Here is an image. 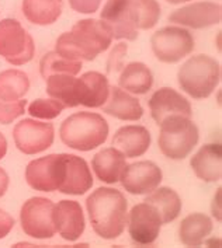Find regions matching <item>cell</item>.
Listing matches in <instances>:
<instances>
[{
    "instance_id": "9a60e30c",
    "label": "cell",
    "mask_w": 222,
    "mask_h": 248,
    "mask_svg": "<svg viewBox=\"0 0 222 248\" xmlns=\"http://www.w3.org/2000/svg\"><path fill=\"white\" fill-rule=\"evenodd\" d=\"M53 224L59 235L69 241L75 243L85 233L86 220L83 209L76 201H61L53 206Z\"/></svg>"
},
{
    "instance_id": "f35d334b",
    "label": "cell",
    "mask_w": 222,
    "mask_h": 248,
    "mask_svg": "<svg viewBox=\"0 0 222 248\" xmlns=\"http://www.w3.org/2000/svg\"><path fill=\"white\" fill-rule=\"evenodd\" d=\"M170 4H180V3H186V1H190V0H166Z\"/></svg>"
},
{
    "instance_id": "ffe728a7",
    "label": "cell",
    "mask_w": 222,
    "mask_h": 248,
    "mask_svg": "<svg viewBox=\"0 0 222 248\" xmlns=\"http://www.w3.org/2000/svg\"><path fill=\"white\" fill-rule=\"evenodd\" d=\"M102 109L105 114L121 121H139L144 115V108L139 100L117 86L110 87L108 98Z\"/></svg>"
},
{
    "instance_id": "44dd1931",
    "label": "cell",
    "mask_w": 222,
    "mask_h": 248,
    "mask_svg": "<svg viewBox=\"0 0 222 248\" xmlns=\"http://www.w3.org/2000/svg\"><path fill=\"white\" fill-rule=\"evenodd\" d=\"M127 157L116 147H107L94 155L92 167L96 177L105 184H116L120 181L122 170L127 166Z\"/></svg>"
},
{
    "instance_id": "83f0119b",
    "label": "cell",
    "mask_w": 222,
    "mask_h": 248,
    "mask_svg": "<svg viewBox=\"0 0 222 248\" xmlns=\"http://www.w3.org/2000/svg\"><path fill=\"white\" fill-rule=\"evenodd\" d=\"M30 89V80L24 72L10 69L0 73V98L12 103L21 100Z\"/></svg>"
},
{
    "instance_id": "30bf717a",
    "label": "cell",
    "mask_w": 222,
    "mask_h": 248,
    "mask_svg": "<svg viewBox=\"0 0 222 248\" xmlns=\"http://www.w3.org/2000/svg\"><path fill=\"white\" fill-rule=\"evenodd\" d=\"M14 143L24 155H37L53 143V125L34 119L20 121L13 131Z\"/></svg>"
},
{
    "instance_id": "603a6c76",
    "label": "cell",
    "mask_w": 222,
    "mask_h": 248,
    "mask_svg": "<svg viewBox=\"0 0 222 248\" xmlns=\"http://www.w3.org/2000/svg\"><path fill=\"white\" fill-rule=\"evenodd\" d=\"M45 81L47 94L61 101L65 108L80 105V78L66 73H58L50 76Z\"/></svg>"
},
{
    "instance_id": "7402d4cb",
    "label": "cell",
    "mask_w": 222,
    "mask_h": 248,
    "mask_svg": "<svg viewBox=\"0 0 222 248\" xmlns=\"http://www.w3.org/2000/svg\"><path fill=\"white\" fill-rule=\"evenodd\" d=\"M110 94L108 78L99 72H87L80 76V105L102 108Z\"/></svg>"
},
{
    "instance_id": "9c48e42d",
    "label": "cell",
    "mask_w": 222,
    "mask_h": 248,
    "mask_svg": "<svg viewBox=\"0 0 222 248\" xmlns=\"http://www.w3.org/2000/svg\"><path fill=\"white\" fill-rule=\"evenodd\" d=\"M65 153L48 155L28 163L26 169L27 184L41 192L58 191L64 177Z\"/></svg>"
},
{
    "instance_id": "4316f807",
    "label": "cell",
    "mask_w": 222,
    "mask_h": 248,
    "mask_svg": "<svg viewBox=\"0 0 222 248\" xmlns=\"http://www.w3.org/2000/svg\"><path fill=\"white\" fill-rule=\"evenodd\" d=\"M62 0H23L26 18L37 26H50L62 14Z\"/></svg>"
},
{
    "instance_id": "4fadbf2b",
    "label": "cell",
    "mask_w": 222,
    "mask_h": 248,
    "mask_svg": "<svg viewBox=\"0 0 222 248\" xmlns=\"http://www.w3.org/2000/svg\"><path fill=\"white\" fill-rule=\"evenodd\" d=\"M221 4L214 1H197L183 6L169 14V21L193 30H203L221 23Z\"/></svg>"
},
{
    "instance_id": "277c9868",
    "label": "cell",
    "mask_w": 222,
    "mask_h": 248,
    "mask_svg": "<svg viewBox=\"0 0 222 248\" xmlns=\"http://www.w3.org/2000/svg\"><path fill=\"white\" fill-rule=\"evenodd\" d=\"M177 81L184 93L196 100H204L221 81V66L209 55H194L177 72Z\"/></svg>"
},
{
    "instance_id": "7a4b0ae2",
    "label": "cell",
    "mask_w": 222,
    "mask_h": 248,
    "mask_svg": "<svg viewBox=\"0 0 222 248\" xmlns=\"http://www.w3.org/2000/svg\"><path fill=\"white\" fill-rule=\"evenodd\" d=\"M86 209L94 233L104 240H116L122 234L128 202L124 194L114 188H97L86 199Z\"/></svg>"
},
{
    "instance_id": "5b68a950",
    "label": "cell",
    "mask_w": 222,
    "mask_h": 248,
    "mask_svg": "<svg viewBox=\"0 0 222 248\" xmlns=\"http://www.w3.org/2000/svg\"><path fill=\"white\" fill-rule=\"evenodd\" d=\"M157 144L162 155L170 160H183L200 140L198 126L191 118L170 117L160 125Z\"/></svg>"
},
{
    "instance_id": "d6a6232c",
    "label": "cell",
    "mask_w": 222,
    "mask_h": 248,
    "mask_svg": "<svg viewBox=\"0 0 222 248\" xmlns=\"http://www.w3.org/2000/svg\"><path fill=\"white\" fill-rule=\"evenodd\" d=\"M127 51H128L127 44H118L114 46V49L111 51L110 56H108V62H107V73L110 76H114L118 72L122 70Z\"/></svg>"
},
{
    "instance_id": "2e32d148",
    "label": "cell",
    "mask_w": 222,
    "mask_h": 248,
    "mask_svg": "<svg viewBox=\"0 0 222 248\" xmlns=\"http://www.w3.org/2000/svg\"><path fill=\"white\" fill-rule=\"evenodd\" d=\"M100 17L108 26L113 39L135 41L138 38V30L131 18L128 0H107Z\"/></svg>"
},
{
    "instance_id": "484cf974",
    "label": "cell",
    "mask_w": 222,
    "mask_h": 248,
    "mask_svg": "<svg viewBox=\"0 0 222 248\" xmlns=\"http://www.w3.org/2000/svg\"><path fill=\"white\" fill-rule=\"evenodd\" d=\"M144 202L152 205L160 216L162 224H168L179 217L183 202L179 194L169 186H162L154 189L145 198Z\"/></svg>"
},
{
    "instance_id": "e575fe53",
    "label": "cell",
    "mask_w": 222,
    "mask_h": 248,
    "mask_svg": "<svg viewBox=\"0 0 222 248\" xmlns=\"http://www.w3.org/2000/svg\"><path fill=\"white\" fill-rule=\"evenodd\" d=\"M14 227V219L4 210L0 209V240L12 232Z\"/></svg>"
},
{
    "instance_id": "52a82bcc",
    "label": "cell",
    "mask_w": 222,
    "mask_h": 248,
    "mask_svg": "<svg viewBox=\"0 0 222 248\" xmlns=\"http://www.w3.org/2000/svg\"><path fill=\"white\" fill-rule=\"evenodd\" d=\"M35 53L34 39L21 24L6 18L0 21V56L14 66L28 63Z\"/></svg>"
},
{
    "instance_id": "8fae6325",
    "label": "cell",
    "mask_w": 222,
    "mask_h": 248,
    "mask_svg": "<svg viewBox=\"0 0 222 248\" xmlns=\"http://www.w3.org/2000/svg\"><path fill=\"white\" fill-rule=\"evenodd\" d=\"M131 240L138 246H151L157 240L162 220L156 209L149 203L135 205L127 217Z\"/></svg>"
},
{
    "instance_id": "d590c367",
    "label": "cell",
    "mask_w": 222,
    "mask_h": 248,
    "mask_svg": "<svg viewBox=\"0 0 222 248\" xmlns=\"http://www.w3.org/2000/svg\"><path fill=\"white\" fill-rule=\"evenodd\" d=\"M211 212H212V216L221 222V188L217 189V194L214 195L212 199V205H211Z\"/></svg>"
},
{
    "instance_id": "8992f818",
    "label": "cell",
    "mask_w": 222,
    "mask_h": 248,
    "mask_svg": "<svg viewBox=\"0 0 222 248\" xmlns=\"http://www.w3.org/2000/svg\"><path fill=\"white\" fill-rule=\"evenodd\" d=\"M193 34L183 27L168 26L157 30L151 37V48L157 61L177 63L194 51Z\"/></svg>"
},
{
    "instance_id": "ba28073f",
    "label": "cell",
    "mask_w": 222,
    "mask_h": 248,
    "mask_svg": "<svg viewBox=\"0 0 222 248\" xmlns=\"http://www.w3.org/2000/svg\"><path fill=\"white\" fill-rule=\"evenodd\" d=\"M53 203L47 198H30L20 210L21 229L27 235L37 240L52 238L56 230L53 224Z\"/></svg>"
},
{
    "instance_id": "1f68e13d",
    "label": "cell",
    "mask_w": 222,
    "mask_h": 248,
    "mask_svg": "<svg viewBox=\"0 0 222 248\" xmlns=\"http://www.w3.org/2000/svg\"><path fill=\"white\" fill-rule=\"evenodd\" d=\"M26 100H17V101L7 103L0 98V124L9 125L16 118L21 117L26 111Z\"/></svg>"
},
{
    "instance_id": "f1b7e54d",
    "label": "cell",
    "mask_w": 222,
    "mask_h": 248,
    "mask_svg": "<svg viewBox=\"0 0 222 248\" xmlns=\"http://www.w3.org/2000/svg\"><path fill=\"white\" fill-rule=\"evenodd\" d=\"M128 6L137 30H151L159 23L162 9L157 0H128Z\"/></svg>"
},
{
    "instance_id": "e0dca14e",
    "label": "cell",
    "mask_w": 222,
    "mask_h": 248,
    "mask_svg": "<svg viewBox=\"0 0 222 248\" xmlns=\"http://www.w3.org/2000/svg\"><path fill=\"white\" fill-rule=\"evenodd\" d=\"M93 186L92 171L85 158L66 155L64 158V177L58 191L65 195H83Z\"/></svg>"
},
{
    "instance_id": "d6986e66",
    "label": "cell",
    "mask_w": 222,
    "mask_h": 248,
    "mask_svg": "<svg viewBox=\"0 0 222 248\" xmlns=\"http://www.w3.org/2000/svg\"><path fill=\"white\" fill-rule=\"evenodd\" d=\"M190 166L204 183H217L222 175V147L220 143L204 144L190 160Z\"/></svg>"
},
{
    "instance_id": "7c38bea8",
    "label": "cell",
    "mask_w": 222,
    "mask_h": 248,
    "mask_svg": "<svg viewBox=\"0 0 222 248\" xmlns=\"http://www.w3.org/2000/svg\"><path fill=\"white\" fill-rule=\"evenodd\" d=\"M163 174L156 163L144 160L127 164L120 177L122 188L131 195H148L162 183Z\"/></svg>"
},
{
    "instance_id": "ac0fdd59",
    "label": "cell",
    "mask_w": 222,
    "mask_h": 248,
    "mask_svg": "<svg viewBox=\"0 0 222 248\" xmlns=\"http://www.w3.org/2000/svg\"><path fill=\"white\" fill-rule=\"evenodd\" d=\"M152 142L151 132L141 125H127L120 128L114 136L111 144L128 158L144 156L149 150Z\"/></svg>"
},
{
    "instance_id": "d4e9b609",
    "label": "cell",
    "mask_w": 222,
    "mask_h": 248,
    "mask_svg": "<svg viewBox=\"0 0 222 248\" xmlns=\"http://www.w3.org/2000/svg\"><path fill=\"white\" fill-rule=\"evenodd\" d=\"M154 86V75L151 69L142 62H131L122 67L120 78H118V87L127 93L142 95L146 94Z\"/></svg>"
},
{
    "instance_id": "5bb4252c",
    "label": "cell",
    "mask_w": 222,
    "mask_h": 248,
    "mask_svg": "<svg viewBox=\"0 0 222 248\" xmlns=\"http://www.w3.org/2000/svg\"><path fill=\"white\" fill-rule=\"evenodd\" d=\"M151 115L157 125L170 117L191 118L193 109L190 101L171 87H162L149 98Z\"/></svg>"
},
{
    "instance_id": "f546056e",
    "label": "cell",
    "mask_w": 222,
    "mask_h": 248,
    "mask_svg": "<svg viewBox=\"0 0 222 248\" xmlns=\"http://www.w3.org/2000/svg\"><path fill=\"white\" fill-rule=\"evenodd\" d=\"M82 69V62L79 61H69L56 52L45 53L39 61V73L44 80L58 73L66 75H78Z\"/></svg>"
},
{
    "instance_id": "6da1fadb",
    "label": "cell",
    "mask_w": 222,
    "mask_h": 248,
    "mask_svg": "<svg viewBox=\"0 0 222 248\" xmlns=\"http://www.w3.org/2000/svg\"><path fill=\"white\" fill-rule=\"evenodd\" d=\"M111 42L113 34L103 20L85 18L58 38L55 52L69 61H94Z\"/></svg>"
},
{
    "instance_id": "8d00e7d4",
    "label": "cell",
    "mask_w": 222,
    "mask_h": 248,
    "mask_svg": "<svg viewBox=\"0 0 222 248\" xmlns=\"http://www.w3.org/2000/svg\"><path fill=\"white\" fill-rule=\"evenodd\" d=\"M7 188H9V175L3 169H0V198L6 194Z\"/></svg>"
},
{
    "instance_id": "836d02e7",
    "label": "cell",
    "mask_w": 222,
    "mask_h": 248,
    "mask_svg": "<svg viewBox=\"0 0 222 248\" xmlns=\"http://www.w3.org/2000/svg\"><path fill=\"white\" fill-rule=\"evenodd\" d=\"M103 0H69V6L82 14H93L99 10Z\"/></svg>"
},
{
    "instance_id": "4dcf8cb0",
    "label": "cell",
    "mask_w": 222,
    "mask_h": 248,
    "mask_svg": "<svg viewBox=\"0 0 222 248\" xmlns=\"http://www.w3.org/2000/svg\"><path fill=\"white\" fill-rule=\"evenodd\" d=\"M65 105L55 98H38L28 105V114L38 119H55L62 114Z\"/></svg>"
},
{
    "instance_id": "74e56055",
    "label": "cell",
    "mask_w": 222,
    "mask_h": 248,
    "mask_svg": "<svg viewBox=\"0 0 222 248\" xmlns=\"http://www.w3.org/2000/svg\"><path fill=\"white\" fill-rule=\"evenodd\" d=\"M6 152H7V142H6V138L0 133V158L4 157Z\"/></svg>"
},
{
    "instance_id": "3957f363",
    "label": "cell",
    "mask_w": 222,
    "mask_h": 248,
    "mask_svg": "<svg viewBox=\"0 0 222 248\" xmlns=\"http://www.w3.org/2000/svg\"><path fill=\"white\" fill-rule=\"evenodd\" d=\"M108 124L100 114L82 111L68 117L59 128L62 143L79 152H90L108 138Z\"/></svg>"
},
{
    "instance_id": "cb8c5ba5",
    "label": "cell",
    "mask_w": 222,
    "mask_h": 248,
    "mask_svg": "<svg viewBox=\"0 0 222 248\" xmlns=\"http://www.w3.org/2000/svg\"><path fill=\"white\" fill-rule=\"evenodd\" d=\"M212 220L204 213H191L186 216L179 226V240L186 247H200L212 232Z\"/></svg>"
}]
</instances>
